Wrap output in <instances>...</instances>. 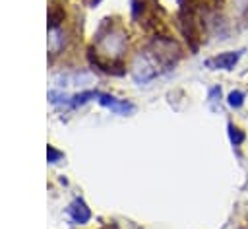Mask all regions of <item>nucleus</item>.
<instances>
[{
    "label": "nucleus",
    "mask_w": 248,
    "mask_h": 229,
    "mask_svg": "<svg viewBox=\"0 0 248 229\" xmlns=\"http://www.w3.org/2000/svg\"><path fill=\"white\" fill-rule=\"evenodd\" d=\"M124 43H126V37L118 29H110L105 37H99V47L103 49L105 54H110V56H118L124 49Z\"/></svg>",
    "instance_id": "1"
},
{
    "label": "nucleus",
    "mask_w": 248,
    "mask_h": 229,
    "mask_svg": "<svg viewBox=\"0 0 248 229\" xmlns=\"http://www.w3.org/2000/svg\"><path fill=\"white\" fill-rule=\"evenodd\" d=\"M97 99H99V103H101L103 107L110 109V111L116 113V114H130V113H134V105H132L130 101L116 99V97H110V95H107V93H99Z\"/></svg>",
    "instance_id": "2"
},
{
    "label": "nucleus",
    "mask_w": 248,
    "mask_h": 229,
    "mask_svg": "<svg viewBox=\"0 0 248 229\" xmlns=\"http://www.w3.org/2000/svg\"><path fill=\"white\" fill-rule=\"evenodd\" d=\"M240 50H232V52H223V54H219V56H215V58H209V60H205V66L207 68H211V70H231V68H234V64L238 62V58H240Z\"/></svg>",
    "instance_id": "3"
},
{
    "label": "nucleus",
    "mask_w": 248,
    "mask_h": 229,
    "mask_svg": "<svg viewBox=\"0 0 248 229\" xmlns=\"http://www.w3.org/2000/svg\"><path fill=\"white\" fill-rule=\"evenodd\" d=\"M68 215L74 223H85V221H89L91 212H89V208L85 206V202L81 198H76L68 208Z\"/></svg>",
    "instance_id": "4"
},
{
    "label": "nucleus",
    "mask_w": 248,
    "mask_h": 229,
    "mask_svg": "<svg viewBox=\"0 0 248 229\" xmlns=\"http://www.w3.org/2000/svg\"><path fill=\"white\" fill-rule=\"evenodd\" d=\"M229 105L232 107V109H238V107H242V103H244V93L242 91H238V89H234V91H231L229 93Z\"/></svg>",
    "instance_id": "5"
},
{
    "label": "nucleus",
    "mask_w": 248,
    "mask_h": 229,
    "mask_svg": "<svg viewBox=\"0 0 248 229\" xmlns=\"http://www.w3.org/2000/svg\"><path fill=\"white\" fill-rule=\"evenodd\" d=\"M229 136H231V142L234 146H238L242 140H244V132H240L238 128H234L232 124H229Z\"/></svg>",
    "instance_id": "6"
},
{
    "label": "nucleus",
    "mask_w": 248,
    "mask_h": 229,
    "mask_svg": "<svg viewBox=\"0 0 248 229\" xmlns=\"http://www.w3.org/2000/svg\"><path fill=\"white\" fill-rule=\"evenodd\" d=\"M46 157H48V161H50V163H56V161L62 157V153H60L58 149H54L52 146H48V149H46Z\"/></svg>",
    "instance_id": "7"
},
{
    "label": "nucleus",
    "mask_w": 248,
    "mask_h": 229,
    "mask_svg": "<svg viewBox=\"0 0 248 229\" xmlns=\"http://www.w3.org/2000/svg\"><path fill=\"white\" fill-rule=\"evenodd\" d=\"M97 2H99V0H97Z\"/></svg>",
    "instance_id": "8"
}]
</instances>
